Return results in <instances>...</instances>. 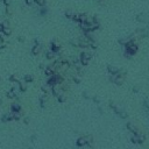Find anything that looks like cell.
Here are the masks:
<instances>
[{
    "label": "cell",
    "instance_id": "6da1fadb",
    "mask_svg": "<svg viewBox=\"0 0 149 149\" xmlns=\"http://www.w3.org/2000/svg\"><path fill=\"white\" fill-rule=\"evenodd\" d=\"M126 54H127V57H130L132 55H135L136 52H137V50H139V47H137V44L135 43V41H129L126 45Z\"/></svg>",
    "mask_w": 149,
    "mask_h": 149
},
{
    "label": "cell",
    "instance_id": "7a4b0ae2",
    "mask_svg": "<svg viewBox=\"0 0 149 149\" xmlns=\"http://www.w3.org/2000/svg\"><path fill=\"white\" fill-rule=\"evenodd\" d=\"M132 142L134 143H143L144 142V136L142 134H139V133H135L133 136H132Z\"/></svg>",
    "mask_w": 149,
    "mask_h": 149
},
{
    "label": "cell",
    "instance_id": "3957f363",
    "mask_svg": "<svg viewBox=\"0 0 149 149\" xmlns=\"http://www.w3.org/2000/svg\"><path fill=\"white\" fill-rule=\"evenodd\" d=\"M90 59H91V55H90L88 52H83V54L80 55V62H81L83 65L88 64V61H90Z\"/></svg>",
    "mask_w": 149,
    "mask_h": 149
},
{
    "label": "cell",
    "instance_id": "277c9868",
    "mask_svg": "<svg viewBox=\"0 0 149 149\" xmlns=\"http://www.w3.org/2000/svg\"><path fill=\"white\" fill-rule=\"evenodd\" d=\"M136 20H137L139 22H143V23H146V22L148 21V16H147L144 13H141V14H139V15L136 16Z\"/></svg>",
    "mask_w": 149,
    "mask_h": 149
},
{
    "label": "cell",
    "instance_id": "5b68a950",
    "mask_svg": "<svg viewBox=\"0 0 149 149\" xmlns=\"http://www.w3.org/2000/svg\"><path fill=\"white\" fill-rule=\"evenodd\" d=\"M107 70L109 71V73H111V74L119 73V69H118V68H115V66H113V65H108V66H107Z\"/></svg>",
    "mask_w": 149,
    "mask_h": 149
},
{
    "label": "cell",
    "instance_id": "8992f818",
    "mask_svg": "<svg viewBox=\"0 0 149 149\" xmlns=\"http://www.w3.org/2000/svg\"><path fill=\"white\" fill-rule=\"evenodd\" d=\"M127 128L130 130V132H133V133H137V129H136V127L132 123V122H128L127 123Z\"/></svg>",
    "mask_w": 149,
    "mask_h": 149
},
{
    "label": "cell",
    "instance_id": "52a82bcc",
    "mask_svg": "<svg viewBox=\"0 0 149 149\" xmlns=\"http://www.w3.org/2000/svg\"><path fill=\"white\" fill-rule=\"evenodd\" d=\"M87 16L85 15V14H80V15H78V20L81 22V23H85V22H87Z\"/></svg>",
    "mask_w": 149,
    "mask_h": 149
},
{
    "label": "cell",
    "instance_id": "ba28073f",
    "mask_svg": "<svg viewBox=\"0 0 149 149\" xmlns=\"http://www.w3.org/2000/svg\"><path fill=\"white\" fill-rule=\"evenodd\" d=\"M65 15H66L68 17H70V19H72L74 14L72 13V10H70V9H69V10H66V12H65Z\"/></svg>",
    "mask_w": 149,
    "mask_h": 149
},
{
    "label": "cell",
    "instance_id": "9c48e42d",
    "mask_svg": "<svg viewBox=\"0 0 149 149\" xmlns=\"http://www.w3.org/2000/svg\"><path fill=\"white\" fill-rule=\"evenodd\" d=\"M118 113L120 114V116H121V118H123V119H125V118H127V113H126V112L120 111V112H118Z\"/></svg>",
    "mask_w": 149,
    "mask_h": 149
},
{
    "label": "cell",
    "instance_id": "30bf717a",
    "mask_svg": "<svg viewBox=\"0 0 149 149\" xmlns=\"http://www.w3.org/2000/svg\"><path fill=\"white\" fill-rule=\"evenodd\" d=\"M47 56H48V58H52V57H54V51H49V52L47 54Z\"/></svg>",
    "mask_w": 149,
    "mask_h": 149
},
{
    "label": "cell",
    "instance_id": "8fae6325",
    "mask_svg": "<svg viewBox=\"0 0 149 149\" xmlns=\"http://www.w3.org/2000/svg\"><path fill=\"white\" fill-rule=\"evenodd\" d=\"M35 2H36V3H38V5H41V6H43V5H44V0H35Z\"/></svg>",
    "mask_w": 149,
    "mask_h": 149
},
{
    "label": "cell",
    "instance_id": "7c38bea8",
    "mask_svg": "<svg viewBox=\"0 0 149 149\" xmlns=\"http://www.w3.org/2000/svg\"><path fill=\"white\" fill-rule=\"evenodd\" d=\"M45 73H47V74H49V76H51V74H52L51 69H47V70H45Z\"/></svg>",
    "mask_w": 149,
    "mask_h": 149
},
{
    "label": "cell",
    "instance_id": "4fadbf2b",
    "mask_svg": "<svg viewBox=\"0 0 149 149\" xmlns=\"http://www.w3.org/2000/svg\"><path fill=\"white\" fill-rule=\"evenodd\" d=\"M13 109H15V111H16V109H20V105L14 104V105H13Z\"/></svg>",
    "mask_w": 149,
    "mask_h": 149
},
{
    "label": "cell",
    "instance_id": "5bb4252c",
    "mask_svg": "<svg viewBox=\"0 0 149 149\" xmlns=\"http://www.w3.org/2000/svg\"><path fill=\"white\" fill-rule=\"evenodd\" d=\"M38 51H40V48H38V47L36 45V47L34 48V50H33V52H34V54H36V52H38Z\"/></svg>",
    "mask_w": 149,
    "mask_h": 149
},
{
    "label": "cell",
    "instance_id": "9a60e30c",
    "mask_svg": "<svg viewBox=\"0 0 149 149\" xmlns=\"http://www.w3.org/2000/svg\"><path fill=\"white\" fill-rule=\"evenodd\" d=\"M26 80L27 81H31L33 80V77L31 76H26Z\"/></svg>",
    "mask_w": 149,
    "mask_h": 149
},
{
    "label": "cell",
    "instance_id": "2e32d148",
    "mask_svg": "<svg viewBox=\"0 0 149 149\" xmlns=\"http://www.w3.org/2000/svg\"><path fill=\"white\" fill-rule=\"evenodd\" d=\"M7 95H8V97H10V98H13V97H14V94H13V93H12V92H10V93H8V94H7Z\"/></svg>",
    "mask_w": 149,
    "mask_h": 149
},
{
    "label": "cell",
    "instance_id": "e0dca14e",
    "mask_svg": "<svg viewBox=\"0 0 149 149\" xmlns=\"http://www.w3.org/2000/svg\"><path fill=\"white\" fill-rule=\"evenodd\" d=\"M27 3H29V5H30V3H31V0H27Z\"/></svg>",
    "mask_w": 149,
    "mask_h": 149
},
{
    "label": "cell",
    "instance_id": "ac0fdd59",
    "mask_svg": "<svg viewBox=\"0 0 149 149\" xmlns=\"http://www.w3.org/2000/svg\"><path fill=\"white\" fill-rule=\"evenodd\" d=\"M0 102H1V100H0Z\"/></svg>",
    "mask_w": 149,
    "mask_h": 149
}]
</instances>
